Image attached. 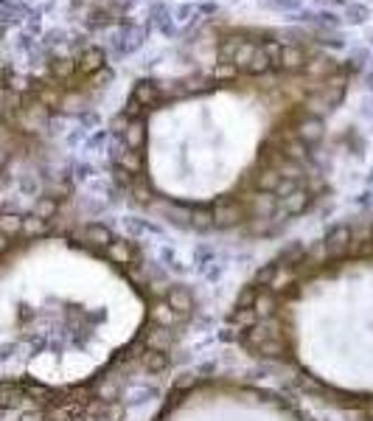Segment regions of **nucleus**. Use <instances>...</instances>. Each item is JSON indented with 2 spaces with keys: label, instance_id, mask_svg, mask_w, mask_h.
Here are the masks:
<instances>
[{
  "label": "nucleus",
  "instance_id": "obj_7",
  "mask_svg": "<svg viewBox=\"0 0 373 421\" xmlns=\"http://www.w3.org/2000/svg\"><path fill=\"white\" fill-rule=\"evenodd\" d=\"M303 70H306L309 76H326V79H328V76L337 70V62H334L331 57H328V60H326V57H317V60H306V68Z\"/></svg>",
  "mask_w": 373,
  "mask_h": 421
},
{
  "label": "nucleus",
  "instance_id": "obj_8",
  "mask_svg": "<svg viewBox=\"0 0 373 421\" xmlns=\"http://www.w3.org/2000/svg\"><path fill=\"white\" fill-rule=\"evenodd\" d=\"M298 135L306 143H314V140H320L323 138V121L320 118H306V121H300V127H298Z\"/></svg>",
  "mask_w": 373,
  "mask_h": 421
},
{
  "label": "nucleus",
  "instance_id": "obj_6",
  "mask_svg": "<svg viewBox=\"0 0 373 421\" xmlns=\"http://www.w3.org/2000/svg\"><path fill=\"white\" fill-rule=\"evenodd\" d=\"M124 140H127V146H130L132 152L144 149V143H147V127H144V121H138V118H135L132 124H127Z\"/></svg>",
  "mask_w": 373,
  "mask_h": 421
},
{
  "label": "nucleus",
  "instance_id": "obj_19",
  "mask_svg": "<svg viewBox=\"0 0 373 421\" xmlns=\"http://www.w3.org/2000/svg\"><path fill=\"white\" fill-rule=\"evenodd\" d=\"M138 113H141V104H138L135 99H130V104H127V116H130V118H135Z\"/></svg>",
  "mask_w": 373,
  "mask_h": 421
},
{
  "label": "nucleus",
  "instance_id": "obj_17",
  "mask_svg": "<svg viewBox=\"0 0 373 421\" xmlns=\"http://www.w3.org/2000/svg\"><path fill=\"white\" fill-rule=\"evenodd\" d=\"M113 23V17H110V11H93L90 14V20H87V26H93V28H98V26H110Z\"/></svg>",
  "mask_w": 373,
  "mask_h": 421
},
{
  "label": "nucleus",
  "instance_id": "obj_12",
  "mask_svg": "<svg viewBox=\"0 0 373 421\" xmlns=\"http://www.w3.org/2000/svg\"><path fill=\"white\" fill-rule=\"evenodd\" d=\"M261 51L270 57L272 70H281V51H284V43H281V40H267V43L261 45Z\"/></svg>",
  "mask_w": 373,
  "mask_h": 421
},
{
  "label": "nucleus",
  "instance_id": "obj_1",
  "mask_svg": "<svg viewBox=\"0 0 373 421\" xmlns=\"http://www.w3.org/2000/svg\"><path fill=\"white\" fill-rule=\"evenodd\" d=\"M104 65H107V54H104L101 48L90 45V48H84L81 57L76 60V73H79V76H93V73H98Z\"/></svg>",
  "mask_w": 373,
  "mask_h": 421
},
{
  "label": "nucleus",
  "instance_id": "obj_3",
  "mask_svg": "<svg viewBox=\"0 0 373 421\" xmlns=\"http://www.w3.org/2000/svg\"><path fill=\"white\" fill-rule=\"evenodd\" d=\"M306 51L300 48V45H284V51H281V70H287V73H298V70L306 68Z\"/></svg>",
  "mask_w": 373,
  "mask_h": 421
},
{
  "label": "nucleus",
  "instance_id": "obj_22",
  "mask_svg": "<svg viewBox=\"0 0 373 421\" xmlns=\"http://www.w3.org/2000/svg\"><path fill=\"white\" fill-rule=\"evenodd\" d=\"M371 43H373V34H371Z\"/></svg>",
  "mask_w": 373,
  "mask_h": 421
},
{
  "label": "nucleus",
  "instance_id": "obj_13",
  "mask_svg": "<svg viewBox=\"0 0 373 421\" xmlns=\"http://www.w3.org/2000/svg\"><path fill=\"white\" fill-rule=\"evenodd\" d=\"M211 76H214L217 82H230V79H236V76H239V68H236L233 62L222 60V62H217V65H214Z\"/></svg>",
  "mask_w": 373,
  "mask_h": 421
},
{
  "label": "nucleus",
  "instance_id": "obj_2",
  "mask_svg": "<svg viewBox=\"0 0 373 421\" xmlns=\"http://www.w3.org/2000/svg\"><path fill=\"white\" fill-rule=\"evenodd\" d=\"M144 40H147V28H144V26H127V28L121 31L118 51H121V54H132V51H138V48L144 45Z\"/></svg>",
  "mask_w": 373,
  "mask_h": 421
},
{
  "label": "nucleus",
  "instance_id": "obj_9",
  "mask_svg": "<svg viewBox=\"0 0 373 421\" xmlns=\"http://www.w3.org/2000/svg\"><path fill=\"white\" fill-rule=\"evenodd\" d=\"M256 51H258V45H256V43H250V40H244V43L236 48V54L230 57V62H233L239 70H244L247 65H250V60H253V54H256Z\"/></svg>",
  "mask_w": 373,
  "mask_h": 421
},
{
  "label": "nucleus",
  "instance_id": "obj_18",
  "mask_svg": "<svg viewBox=\"0 0 373 421\" xmlns=\"http://www.w3.org/2000/svg\"><path fill=\"white\" fill-rule=\"evenodd\" d=\"M90 82H93L96 87H107V84L113 82V70H110V68H101L98 73H93V76H90Z\"/></svg>",
  "mask_w": 373,
  "mask_h": 421
},
{
  "label": "nucleus",
  "instance_id": "obj_4",
  "mask_svg": "<svg viewBox=\"0 0 373 421\" xmlns=\"http://www.w3.org/2000/svg\"><path fill=\"white\" fill-rule=\"evenodd\" d=\"M132 99H135L141 107H154V104L160 101V87H157V82L141 79V82L135 84V90H132Z\"/></svg>",
  "mask_w": 373,
  "mask_h": 421
},
{
  "label": "nucleus",
  "instance_id": "obj_5",
  "mask_svg": "<svg viewBox=\"0 0 373 421\" xmlns=\"http://www.w3.org/2000/svg\"><path fill=\"white\" fill-rule=\"evenodd\" d=\"M48 70H51V76L57 82H71L76 76V60H71V57H57V60H51Z\"/></svg>",
  "mask_w": 373,
  "mask_h": 421
},
{
  "label": "nucleus",
  "instance_id": "obj_20",
  "mask_svg": "<svg viewBox=\"0 0 373 421\" xmlns=\"http://www.w3.org/2000/svg\"><path fill=\"white\" fill-rule=\"evenodd\" d=\"M200 11H202V14H214V11H217V6H200Z\"/></svg>",
  "mask_w": 373,
  "mask_h": 421
},
{
  "label": "nucleus",
  "instance_id": "obj_15",
  "mask_svg": "<svg viewBox=\"0 0 373 421\" xmlns=\"http://www.w3.org/2000/svg\"><path fill=\"white\" fill-rule=\"evenodd\" d=\"M20 228H23V222H20L17 216H3V219H0V233H3V236H11V233H17Z\"/></svg>",
  "mask_w": 373,
  "mask_h": 421
},
{
  "label": "nucleus",
  "instance_id": "obj_21",
  "mask_svg": "<svg viewBox=\"0 0 373 421\" xmlns=\"http://www.w3.org/2000/svg\"><path fill=\"white\" fill-rule=\"evenodd\" d=\"M3 166H6V152L0 149V169H3Z\"/></svg>",
  "mask_w": 373,
  "mask_h": 421
},
{
  "label": "nucleus",
  "instance_id": "obj_16",
  "mask_svg": "<svg viewBox=\"0 0 373 421\" xmlns=\"http://www.w3.org/2000/svg\"><path fill=\"white\" fill-rule=\"evenodd\" d=\"M267 9H275V11H292V9H298L300 0H261Z\"/></svg>",
  "mask_w": 373,
  "mask_h": 421
},
{
  "label": "nucleus",
  "instance_id": "obj_10",
  "mask_svg": "<svg viewBox=\"0 0 373 421\" xmlns=\"http://www.w3.org/2000/svg\"><path fill=\"white\" fill-rule=\"evenodd\" d=\"M272 70V62H270V57L261 51V45H258V51L253 54V60H250V65L244 68V73H250V76H264V73H270Z\"/></svg>",
  "mask_w": 373,
  "mask_h": 421
},
{
  "label": "nucleus",
  "instance_id": "obj_11",
  "mask_svg": "<svg viewBox=\"0 0 373 421\" xmlns=\"http://www.w3.org/2000/svg\"><path fill=\"white\" fill-rule=\"evenodd\" d=\"M368 17H371V9L362 6V3H351V6L345 9V23H351V26H362V23H368Z\"/></svg>",
  "mask_w": 373,
  "mask_h": 421
},
{
  "label": "nucleus",
  "instance_id": "obj_14",
  "mask_svg": "<svg viewBox=\"0 0 373 421\" xmlns=\"http://www.w3.org/2000/svg\"><path fill=\"white\" fill-rule=\"evenodd\" d=\"M241 43H244V40H241V37H224L222 43H219V57H222V60H227V62H230V57H233V54H236V48H239V45H241Z\"/></svg>",
  "mask_w": 373,
  "mask_h": 421
}]
</instances>
